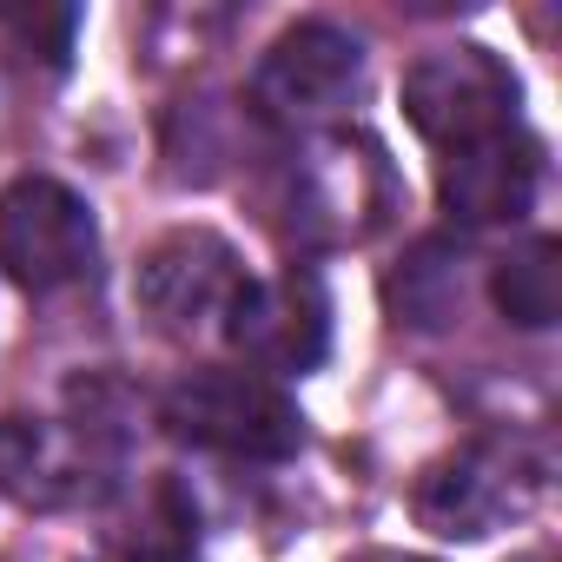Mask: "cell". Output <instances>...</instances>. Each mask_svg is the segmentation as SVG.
I'll list each match as a JSON object with an SVG mask.
<instances>
[{"label": "cell", "instance_id": "obj_1", "mask_svg": "<svg viewBox=\"0 0 562 562\" xmlns=\"http://www.w3.org/2000/svg\"><path fill=\"white\" fill-rule=\"evenodd\" d=\"M159 417L172 437L218 457H251V463H278L305 443L299 404L258 371H192L166 391Z\"/></svg>", "mask_w": 562, "mask_h": 562}, {"label": "cell", "instance_id": "obj_2", "mask_svg": "<svg viewBox=\"0 0 562 562\" xmlns=\"http://www.w3.org/2000/svg\"><path fill=\"white\" fill-rule=\"evenodd\" d=\"M542 496V457L529 443H503V437H483V443H463L457 457L430 463L424 483H417V516L437 529V536H490L516 516H529Z\"/></svg>", "mask_w": 562, "mask_h": 562}, {"label": "cell", "instance_id": "obj_3", "mask_svg": "<svg viewBox=\"0 0 562 562\" xmlns=\"http://www.w3.org/2000/svg\"><path fill=\"white\" fill-rule=\"evenodd\" d=\"M100 258V232H93V212L74 186L60 179H14L0 192V265L21 292H60L74 278H87Z\"/></svg>", "mask_w": 562, "mask_h": 562}, {"label": "cell", "instance_id": "obj_4", "mask_svg": "<svg viewBox=\"0 0 562 562\" xmlns=\"http://www.w3.org/2000/svg\"><path fill=\"white\" fill-rule=\"evenodd\" d=\"M404 113L430 146L457 153L516 126V80L490 47H443L404 74Z\"/></svg>", "mask_w": 562, "mask_h": 562}, {"label": "cell", "instance_id": "obj_5", "mask_svg": "<svg viewBox=\"0 0 562 562\" xmlns=\"http://www.w3.org/2000/svg\"><path fill=\"white\" fill-rule=\"evenodd\" d=\"M358 74H364V47H358L345 27H331V21H299L292 34H278V41L265 47L258 74H251V106H258V120L299 133V126L331 120V113L351 100Z\"/></svg>", "mask_w": 562, "mask_h": 562}, {"label": "cell", "instance_id": "obj_6", "mask_svg": "<svg viewBox=\"0 0 562 562\" xmlns=\"http://www.w3.org/2000/svg\"><path fill=\"white\" fill-rule=\"evenodd\" d=\"M245 292V265L238 251L205 232V225H179L166 232L133 278V299L146 318H159L166 331H199V325H225L232 299Z\"/></svg>", "mask_w": 562, "mask_h": 562}, {"label": "cell", "instance_id": "obj_7", "mask_svg": "<svg viewBox=\"0 0 562 562\" xmlns=\"http://www.w3.org/2000/svg\"><path fill=\"white\" fill-rule=\"evenodd\" d=\"M218 331L258 371H312L331 345V299L299 265L285 278H245V292L232 299Z\"/></svg>", "mask_w": 562, "mask_h": 562}, {"label": "cell", "instance_id": "obj_8", "mask_svg": "<svg viewBox=\"0 0 562 562\" xmlns=\"http://www.w3.org/2000/svg\"><path fill=\"white\" fill-rule=\"evenodd\" d=\"M536 186H542V153L516 126L443 153V172H437V192H443L450 218H463V225H509V218H522L536 205Z\"/></svg>", "mask_w": 562, "mask_h": 562}, {"label": "cell", "instance_id": "obj_9", "mask_svg": "<svg viewBox=\"0 0 562 562\" xmlns=\"http://www.w3.org/2000/svg\"><path fill=\"white\" fill-rule=\"evenodd\" d=\"M384 192L391 172L378 159V146H351V139H318L299 172H292V205L305 232H331V238H358L384 218Z\"/></svg>", "mask_w": 562, "mask_h": 562}, {"label": "cell", "instance_id": "obj_10", "mask_svg": "<svg viewBox=\"0 0 562 562\" xmlns=\"http://www.w3.org/2000/svg\"><path fill=\"white\" fill-rule=\"evenodd\" d=\"M0 490H8L14 503H34V509L80 503L87 496V450H80V437H67L54 424L8 417L0 424Z\"/></svg>", "mask_w": 562, "mask_h": 562}, {"label": "cell", "instance_id": "obj_11", "mask_svg": "<svg viewBox=\"0 0 562 562\" xmlns=\"http://www.w3.org/2000/svg\"><path fill=\"white\" fill-rule=\"evenodd\" d=\"M496 312L522 331H542L562 318V245L555 238H529L522 251H509L490 278Z\"/></svg>", "mask_w": 562, "mask_h": 562}, {"label": "cell", "instance_id": "obj_12", "mask_svg": "<svg viewBox=\"0 0 562 562\" xmlns=\"http://www.w3.org/2000/svg\"><path fill=\"white\" fill-rule=\"evenodd\" d=\"M391 299H397V312H404L411 325H424V331L450 325V318L463 312V251H450L443 238H424V245L411 251L404 278L391 285Z\"/></svg>", "mask_w": 562, "mask_h": 562}, {"label": "cell", "instance_id": "obj_13", "mask_svg": "<svg viewBox=\"0 0 562 562\" xmlns=\"http://www.w3.org/2000/svg\"><path fill=\"white\" fill-rule=\"evenodd\" d=\"M351 562H424V555H404V549H364V555H351Z\"/></svg>", "mask_w": 562, "mask_h": 562}]
</instances>
